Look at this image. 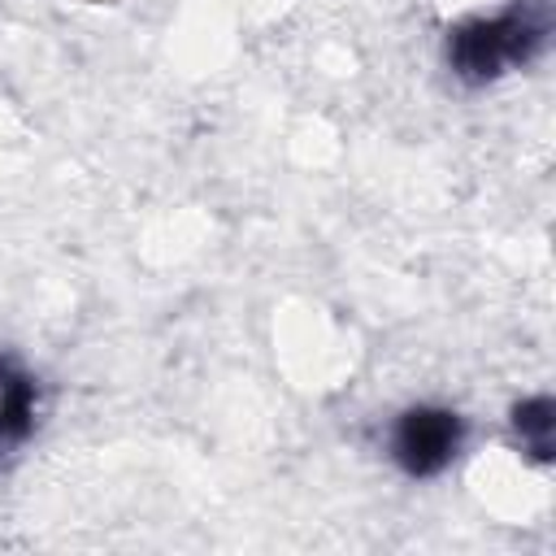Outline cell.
Wrapping results in <instances>:
<instances>
[{
    "instance_id": "6da1fadb",
    "label": "cell",
    "mask_w": 556,
    "mask_h": 556,
    "mask_svg": "<svg viewBox=\"0 0 556 556\" xmlns=\"http://www.w3.org/2000/svg\"><path fill=\"white\" fill-rule=\"evenodd\" d=\"M547 35V22L534 17L526 4H513L495 17L460 22L447 35V65L465 83H491L508 65H526Z\"/></svg>"
},
{
    "instance_id": "7a4b0ae2",
    "label": "cell",
    "mask_w": 556,
    "mask_h": 556,
    "mask_svg": "<svg viewBox=\"0 0 556 556\" xmlns=\"http://www.w3.org/2000/svg\"><path fill=\"white\" fill-rule=\"evenodd\" d=\"M465 447V417L447 404H408L387 430V456L404 478H439Z\"/></svg>"
},
{
    "instance_id": "3957f363",
    "label": "cell",
    "mask_w": 556,
    "mask_h": 556,
    "mask_svg": "<svg viewBox=\"0 0 556 556\" xmlns=\"http://www.w3.org/2000/svg\"><path fill=\"white\" fill-rule=\"evenodd\" d=\"M35 426V378L0 365V447H13Z\"/></svg>"
},
{
    "instance_id": "277c9868",
    "label": "cell",
    "mask_w": 556,
    "mask_h": 556,
    "mask_svg": "<svg viewBox=\"0 0 556 556\" xmlns=\"http://www.w3.org/2000/svg\"><path fill=\"white\" fill-rule=\"evenodd\" d=\"M513 430L521 439V447L539 460L552 456V439H556V404L547 395H530L513 408Z\"/></svg>"
}]
</instances>
